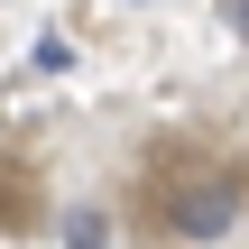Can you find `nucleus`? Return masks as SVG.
<instances>
[{
    "mask_svg": "<svg viewBox=\"0 0 249 249\" xmlns=\"http://www.w3.org/2000/svg\"><path fill=\"white\" fill-rule=\"evenodd\" d=\"M222 18H231V28H240V37H249V0H222Z\"/></svg>",
    "mask_w": 249,
    "mask_h": 249,
    "instance_id": "20e7f679",
    "label": "nucleus"
},
{
    "mask_svg": "<svg viewBox=\"0 0 249 249\" xmlns=\"http://www.w3.org/2000/svg\"><path fill=\"white\" fill-rule=\"evenodd\" d=\"M65 249H111V213H65Z\"/></svg>",
    "mask_w": 249,
    "mask_h": 249,
    "instance_id": "7ed1b4c3",
    "label": "nucleus"
},
{
    "mask_svg": "<svg viewBox=\"0 0 249 249\" xmlns=\"http://www.w3.org/2000/svg\"><path fill=\"white\" fill-rule=\"evenodd\" d=\"M37 222V166L28 157H0V240Z\"/></svg>",
    "mask_w": 249,
    "mask_h": 249,
    "instance_id": "f03ea898",
    "label": "nucleus"
},
{
    "mask_svg": "<svg viewBox=\"0 0 249 249\" xmlns=\"http://www.w3.org/2000/svg\"><path fill=\"white\" fill-rule=\"evenodd\" d=\"M139 194H157V222H166L176 240H194V249L231 240V222H240V185H231L222 166H203L194 148H166V166H157V185L139 176Z\"/></svg>",
    "mask_w": 249,
    "mask_h": 249,
    "instance_id": "f257e3e1",
    "label": "nucleus"
}]
</instances>
